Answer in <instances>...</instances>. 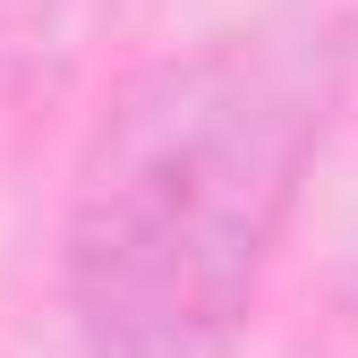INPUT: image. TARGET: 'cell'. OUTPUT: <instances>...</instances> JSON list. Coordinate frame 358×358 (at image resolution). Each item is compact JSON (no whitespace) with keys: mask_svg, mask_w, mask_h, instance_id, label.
<instances>
[{"mask_svg":"<svg viewBox=\"0 0 358 358\" xmlns=\"http://www.w3.org/2000/svg\"><path fill=\"white\" fill-rule=\"evenodd\" d=\"M350 85V34L256 17L128 69L69 171L60 316L85 358H231Z\"/></svg>","mask_w":358,"mask_h":358,"instance_id":"cell-1","label":"cell"}]
</instances>
